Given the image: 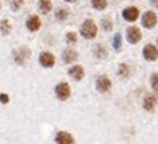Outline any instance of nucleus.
<instances>
[{
  "instance_id": "obj_22",
  "label": "nucleus",
  "mask_w": 158,
  "mask_h": 144,
  "mask_svg": "<svg viewBox=\"0 0 158 144\" xmlns=\"http://www.w3.org/2000/svg\"><path fill=\"white\" fill-rule=\"evenodd\" d=\"M127 73H129L127 65H121V67H119V75L123 76V78H126V76H127Z\"/></svg>"
},
{
  "instance_id": "obj_17",
  "label": "nucleus",
  "mask_w": 158,
  "mask_h": 144,
  "mask_svg": "<svg viewBox=\"0 0 158 144\" xmlns=\"http://www.w3.org/2000/svg\"><path fill=\"white\" fill-rule=\"evenodd\" d=\"M10 29H11L10 21H8V20H3V21H2V34H3V36L10 34Z\"/></svg>"
},
{
  "instance_id": "obj_16",
  "label": "nucleus",
  "mask_w": 158,
  "mask_h": 144,
  "mask_svg": "<svg viewBox=\"0 0 158 144\" xmlns=\"http://www.w3.org/2000/svg\"><path fill=\"white\" fill-rule=\"evenodd\" d=\"M106 5H108V2H106V0H92V7H94V8H97V10L106 8Z\"/></svg>"
},
{
  "instance_id": "obj_18",
  "label": "nucleus",
  "mask_w": 158,
  "mask_h": 144,
  "mask_svg": "<svg viewBox=\"0 0 158 144\" xmlns=\"http://www.w3.org/2000/svg\"><path fill=\"white\" fill-rule=\"evenodd\" d=\"M95 55L98 57V59H103V57H106V50H105V47H103V46H97V49H95Z\"/></svg>"
},
{
  "instance_id": "obj_20",
  "label": "nucleus",
  "mask_w": 158,
  "mask_h": 144,
  "mask_svg": "<svg viewBox=\"0 0 158 144\" xmlns=\"http://www.w3.org/2000/svg\"><path fill=\"white\" fill-rule=\"evenodd\" d=\"M66 41H68V42H71V44H74V42L77 41L76 33H68V34H66Z\"/></svg>"
},
{
  "instance_id": "obj_9",
  "label": "nucleus",
  "mask_w": 158,
  "mask_h": 144,
  "mask_svg": "<svg viewBox=\"0 0 158 144\" xmlns=\"http://www.w3.org/2000/svg\"><path fill=\"white\" fill-rule=\"evenodd\" d=\"M110 88H111V81H110L106 76H100L98 80H97V89H98L100 92L110 91Z\"/></svg>"
},
{
  "instance_id": "obj_1",
  "label": "nucleus",
  "mask_w": 158,
  "mask_h": 144,
  "mask_svg": "<svg viewBox=\"0 0 158 144\" xmlns=\"http://www.w3.org/2000/svg\"><path fill=\"white\" fill-rule=\"evenodd\" d=\"M81 34L84 36L85 39H92L97 36V24L94 23L92 20H85L84 24L81 28Z\"/></svg>"
},
{
  "instance_id": "obj_13",
  "label": "nucleus",
  "mask_w": 158,
  "mask_h": 144,
  "mask_svg": "<svg viewBox=\"0 0 158 144\" xmlns=\"http://www.w3.org/2000/svg\"><path fill=\"white\" fill-rule=\"evenodd\" d=\"M63 60L66 63H73L77 60V52L76 50H64L63 52Z\"/></svg>"
},
{
  "instance_id": "obj_27",
  "label": "nucleus",
  "mask_w": 158,
  "mask_h": 144,
  "mask_svg": "<svg viewBox=\"0 0 158 144\" xmlns=\"http://www.w3.org/2000/svg\"><path fill=\"white\" fill-rule=\"evenodd\" d=\"M152 5H155V7H158V0H152Z\"/></svg>"
},
{
  "instance_id": "obj_21",
  "label": "nucleus",
  "mask_w": 158,
  "mask_h": 144,
  "mask_svg": "<svg viewBox=\"0 0 158 144\" xmlns=\"http://www.w3.org/2000/svg\"><path fill=\"white\" fill-rule=\"evenodd\" d=\"M102 26H103L105 31H110V29H111V21H110L108 18H106V20L103 18V20H102Z\"/></svg>"
},
{
  "instance_id": "obj_11",
  "label": "nucleus",
  "mask_w": 158,
  "mask_h": 144,
  "mask_svg": "<svg viewBox=\"0 0 158 144\" xmlns=\"http://www.w3.org/2000/svg\"><path fill=\"white\" fill-rule=\"evenodd\" d=\"M26 26H27V29L29 31H37V29H40V18L39 16H29L27 18V21H26Z\"/></svg>"
},
{
  "instance_id": "obj_2",
  "label": "nucleus",
  "mask_w": 158,
  "mask_h": 144,
  "mask_svg": "<svg viewBox=\"0 0 158 144\" xmlns=\"http://www.w3.org/2000/svg\"><path fill=\"white\" fill-rule=\"evenodd\" d=\"M55 94H56V97H58L60 100H66V99L69 97V94H71L69 84H68V83H60V84H56Z\"/></svg>"
},
{
  "instance_id": "obj_5",
  "label": "nucleus",
  "mask_w": 158,
  "mask_h": 144,
  "mask_svg": "<svg viewBox=\"0 0 158 144\" xmlns=\"http://www.w3.org/2000/svg\"><path fill=\"white\" fill-rule=\"evenodd\" d=\"M142 24L145 28H148V29H152V28L156 24V15L153 11H147L142 18Z\"/></svg>"
},
{
  "instance_id": "obj_19",
  "label": "nucleus",
  "mask_w": 158,
  "mask_h": 144,
  "mask_svg": "<svg viewBox=\"0 0 158 144\" xmlns=\"http://www.w3.org/2000/svg\"><path fill=\"white\" fill-rule=\"evenodd\" d=\"M56 18H58L60 21L66 20V18H68V11H66V10H58V11H56Z\"/></svg>"
},
{
  "instance_id": "obj_8",
  "label": "nucleus",
  "mask_w": 158,
  "mask_h": 144,
  "mask_svg": "<svg viewBox=\"0 0 158 144\" xmlns=\"http://www.w3.org/2000/svg\"><path fill=\"white\" fill-rule=\"evenodd\" d=\"M143 57H145L147 60H156L158 59V50L155 46L152 44H147L145 47H143Z\"/></svg>"
},
{
  "instance_id": "obj_4",
  "label": "nucleus",
  "mask_w": 158,
  "mask_h": 144,
  "mask_svg": "<svg viewBox=\"0 0 158 144\" xmlns=\"http://www.w3.org/2000/svg\"><path fill=\"white\" fill-rule=\"evenodd\" d=\"M39 62H40L42 67L50 68V67L55 65V57H53V54H50V52H42L40 57H39Z\"/></svg>"
},
{
  "instance_id": "obj_3",
  "label": "nucleus",
  "mask_w": 158,
  "mask_h": 144,
  "mask_svg": "<svg viewBox=\"0 0 158 144\" xmlns=\"http://www.w3.org/2000/svg\"><path fill=\"white\" fill-rule=\"evenodd\" d=\"M29 57H31V50L26 49V47H21V49H18V50L13 52V59H15V62L19 63V65H23Z\"/></svg>"
},
{
  "instance_id": "obj_23",
  "label": "nucleus",
  "mask_w": 158,
  "mask_h": 144,
  "mask_svg": "<svg viewBox=\"0 0 158 144\" xmlns=\"http://www.w3.org/2000/svg\"><path fill=\"white\" fill-rule=\"evenodd\" d=\"M119 46H121V36L116 34V36H114V41H113V47L114 49H119Z\"/></svg>"
},
{
  "instance_id": "obj_14",
  "label": "nucleus",
  "mask_w": 158,
  "mask_h": 144,
  "mask_svg": "<svg viewBox=\"0 0 158 144\" xmlns=\"http://www.w3.org/2000/svg\"><path fill=\"white\" fill-rule=\"evenodd\" d=\"M39 10L42 13H48L52 10V3H50V0H40L39 2Z\"/></svg>"
},
{
  "instance_id": "obj_10",
  "label": "nucleus",
  "mask_w": 158,
  "mask_h": 144,
  "mask_svg": "<svg viewBox=\"0 0 158 144\" xmlns=\"http://www.w3.org/2000/svg\"><path fill=\"white\" fill-rule=\"evenodd\" d=\"M56 144H74L73 136L66 131H60L56 134Z\"/></svg>"
},
{
  "instance_id": "obj_6",
  "label": "nucleus",
  "mask_w": 158,
  "mask_h": 144,
  "mask_svg": "<svg viewBox=\"0 0 158 144\" xmlns=\"http://www.w3.org/2000/svg\"><path fill=\"white\" fill-rule=\"evenodd\" d=\"M140 37H142V34L135 26H131L127 29V41L131 42V44H137V42L140 41Z\"/></svg>"
},
{
  "instance_id": "obj_28",
  "label": "nucleus",
  "mask_w": 158,
  "mask_h": 144,
  "mask_svg": "<svg viewBox=\"0 0 158 144\" xmlns=\"http://www.w3.org/2000/svg\"><path fill=\"white\" fill-rule=\"evenodd\" d=\"M66 2H76V0H66Z\"/></svg>"
},
{
  "instance_id": "obj_15",
  "label": "nucleus",
  "mask_w": 158,
  "mask_h": 144,
  "mask_svg": "<svg viewBox=\"0 0 158 144\" xmlns=\"http://www.w3.org/2000/svg\"><path fill=\"white\" fill-rule=\"evenodd\" d=\"M153 107H155V97L148 96V97L143 99V109H147V110H153Z\"/></svg>"
},
{
  "instance_id": "obj_26",
  "label": "nucleus",
  "mask_w": 158,
  "mask_h": 144,
  "mask_svg": "<svg viewBox=\"0 0 158 144\" xmlns=\"http://www.w3.org/2000/svg\"><path fill=\"white\" fill-rule=\"evenodd\" d=\"M0 102H2V104H8V96H6V94H0Z\"/></svg>"
},
{
  "instance_id": "obj_7",
  "label": "nucleus",
  "mask_w": 158,
  "mask_h": 144,
  "mask_svg": "<svg viewBox=\"0 0 158 144\" xmlns=\"http://www.w3.org/2000/svg\"><path fill=\"white\" fill-rule=\"evenodd\" d=\"M123 18L126 21H135L139 18V10L135 8V7H127V8H124V11H123Z\"/></svg>"
},
{
  "instance_id": "obj_25",
  "label": "nucleus",
  "mask_w": 158,
  "mask_h": 144,
  "mask_svg": "<svg viewBox=\"0 0 158 144\" xmlns=\"http://www.w3.org/2000/svg\"><path fill=\"white\" fill-rule=\"evenodd\" d=\"M152 88L153 89H158V75L156 73L152 76Z\"/></svg>"
},
{
  "instance_id": "obj_12",
  "label": "nucleus",
  "mask_w": 158,
  "mask_h": 144,
  "mask_svg": "<svg viewBox=\"0 0 158 144\" xmlns=\"http://www.w3.org/2000/svg\"><path fill=\"white\" fill-rule=\"evenodd\" d=\"M69 76L74 78V80H82L84 78V68L79 67V65H76V67L69 68Z\"/></svg>"
},
{
  "instance_id": "obj_24",
  "label": "nucleus",
  "mask_w": 158,
  "mask_h": 144,
  "mask_svg": "<svg viewBox=\"0 0 158 144\" xmlns=\"http://www.w3.org/2000/svg\"><path fill=\"white\" fill-rule=\"evenodd\" d=\"M21 3H23V0H13V2H11V8L13 10H19V7H21Z\"/></svg>"
}]
</instances>
